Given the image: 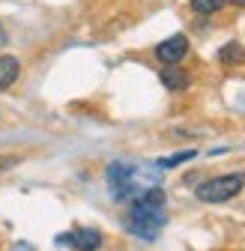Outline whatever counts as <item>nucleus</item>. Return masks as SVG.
I'll list each match as a JSON object with an SVG mask.
<instances>
[{
  "instance_id": "f257e3e1",
  "label": "nucleus",
  "mask_w": 245,
  "mask_h": 251,
  "mask_svg": "<svg viewBox=\"0 0 245 251\" xmlns=\"http://www.w3.org/2000/svg\"><path fill=\"white\" fill-rule=\"evenodd\" d=\"M168 222V215H165V192L156 185H149L147 192H141L132 206H129V215H126V230L144 242H152L162 227Z\"/></svg>"
},
{
  "instance_id": "f03ea898",
  "label": "nucleus",
  "mask_w": 245,
  "mask_h": 251,
  "mask_svg": "<svg viewBox=\"0 0 245 251\" xmlns=\"http://www.w3.org/2000/svg\"><path fill=\"white\" fill-rule=\"evenodd\" d=\"M141 168H135V165H129V162H111L108 165V171H105V179H108V185H111V195L117 198V201H135L141 192H147L144 188V179H141Z\"/></svg>"
},
{
  "instance_id": "7ed1b4c3",
  "label": "nucleus",
  "mask_w": 245,
  "mask_h": 251,
  "mask_svg": "<svg viewBox=\"0 0 245 251\" xmlns=\"http://www.w3.org/2000/svg\"><path fill=\"white\" fill-rule=\"evenodd\" d=\"M245 188V174H224V176H212L206 182L197 185V201L203 203H224L230 198H236Z\"/></svg>"
},
{
  "instance_id": "20e7f679",
  "label": "nucleus",
  "mask_w": 245,
  "mask_h": 251,
  "mask_svg": "<svg viewBox=\"0 0 245 251\" xmlns=\"http://www.w3.org/2000/svg\"><path fill=\"white\" fill-rule=\"evenodd\" d=\"M57 245H72L75 251H99L102 248V233L96 227H78L72 233H60Z\"/></svg>"
},
{
  "instance_id": "39448f33",
  "label": "nucleus",
  "mask_w": 245,
  "mask_h": 251,
  "mask_svg": "<svg viewBox=\"0 0 245 251\" xmlns=\"http://www.w3.org/2000/svg\"><path fill=\"white\" fill-rule=\"evenodd\" d=\"M189 57V39L176 33V36H168L165 42L156 45V60H162L165 66H176V63H182Z\"/></svg>"
},
{
  "instance_id": "423d86ee",
  "label": "nucleus",
  "mask_w": 245,
  "mask_h": 251,
  "mask_svg": "<svg viewBox=\"0 0 245 251\" xmlns=\"http://www.w3.org/2000/svg\"><path fill=\"white\" fill-rule=\"evenodd\" d=\"M159 78H162V84H165L171 93H182V90H189V84H192L189 69H182L179 63H176V66H165V69L159 72Z\"/></svg>"
},
{
  "instance_id": "0eeeda50",
  "label": "nucleus",
  "mask_w": 245,
  "mask_h": 251,
  "mask_svg": "<svg viewBox=\"0 0 245 251\" xmlns=\"http://www.w3.org/2000/svg\"><path fill=\"white\" fill-rule=\"evenodd\" d=\"M21 75V60L12 54H0V93L9 90Z\"/></svg>"
},
{
  "instance_id": "6e6552de",
  "label": "nucleus",
  "mask_w": 245,
  "mask_h": 251,
  "mask_svg": "<svg viewBox=\"0 0 245 251\" xmlns=\"http://www.w3.org/2000/svg\"><path fill=\"white\" fill-rule=\"evenodd\" d=\"M219 60L224 66H245V45L242 42H227L219 51Z\"/></svg>"
},
{
  "instance_id": "1a4fd4ad",
  "label": "nucleus",
  "mask_w": 245,
  "mask_h": 251,
  "mask_svg": "<svg viewBox=\"0 0 245 251\" xmlns=\"http://www.w3.org/2000/svg\"><path fill=\"white\" fill-rule=\"evenodd\" d=\"M195 155H197L195 150H182V152H173V155H165V159H159V162H156V168L168 171V168H176V165H186V162H192Z\"/></svg>"
},
{
  "instance_id": "9d476101",
  "label": "nucleus",
  "mask_w": 245,
  "mask_h": 251,
  "mask_svg": "<svg viewBox=\"0 0 245 251\" xmlns=\"http://www.w3.org/2000/svg\"><path fill=\"white\" fill-rule=\"evenodd\" d=\"M227 6V0H192V12L197 15H216Z\"/></svg>"
},
{
  "instance_id": "9b49d317",
  "label": "nucleus",
  "mask_w": 245,
  "mask_h": 251,
  "mask_svg": "<svg viewBox=\"0 0 245 251\" xmlns=\"http://www.w3.org/2000/svg\"><path fill=\"white\" fill-rule=\"evenodd\" d=\"M0 45H6V30H3V24H0Z\"/></svg>"
},
{
  "instance_id": "f8f14e48",
  "label": "nucleus",
  "mask_w": 245,
  "mask_h": 251,
  "mask_svg": "<svg viewBox=\"0 0 245 251\" xmlns=\"http://www.w3.org/2000/svg\"><path fill=\"white\" fill-rule=\"evenodd\" d=\"M12 251H33V248H30V245H24V242H21V245H15Z\"/></svg>"
},
{
  "instance_id": "ddd939ff",
  "label": "nucleus",
  "mask_w": 245,
  "mask_h": 251,
  "mask_svg": "<svg viewBox=\"0 0 245 251\" xmlns=\"http://www.w3.org/2000/svg\"><path fill=\"white\" fill-rule=\"evenodd\" d=\"M227 3H233V6H245V0H227Z\"/></svg>"
}]
</instances>
